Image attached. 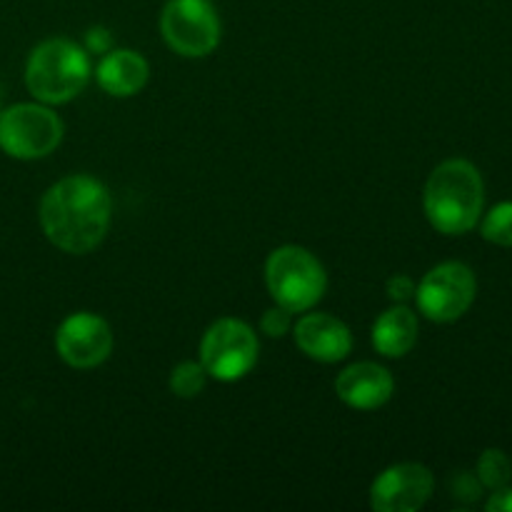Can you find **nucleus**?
<instances>
[{"label":"nucleus","instance_id":"412c9836","mask_svg":"<svg viewBox=\"0 0 512 512\" xmlns=\"http://www.w3.org/2000/svg\"><path fill=\"white\" fill-rule=\"evenodd\" d=\"M110 43H113V38H110V33L105 28H90L88 30V38H85V45L83 48L88 50V53H98V55H105L110 50Z\"/></svg>","mask_w":512,"mask_h":512},{"label":"nucleus","instance_id":"f03ea898","mask_svg":"<svg viewBox=\"0 0 512 512\" xmlns=\"http://www.w3.org/2000/svg\"><path fill=\"white\" fill-rule=\"evenodd\" d=\"M425 218L438 233L465 235L480 223L485 183L470 160L450 158L430 173L423 193Z\"/></svg>","mask_w":512,"mask_h":512},{"label":"nucleus","instance_id":"ddd939ff","mask_svg":"<svg viewBox=\"0 0 512 512\" xmlns=\"http://www.w3.org/2000/svg\"><path fill=\"white\" fill-rule=\"evenodd\" d=\"M150 65L138 50L110 48L95 68V80L113 98H130L148 85Z\"/></svg>","mask_w":512,"mask_h":512},{"label":"nucleus","instance_id":"6ab92c4d","mask_svg":"<svg viewBox=\"0 0 512 512\" xmlns=\"http://www.w3.org/2000/svg\"><path fill=\"white\" fill-rule=\"evenodd\" d=\"M483 493V483L478 480V475L473 473H460L458 478L453 480V495L463 503H475Z\"/></svg>","mask_w":512,"mask_h":512},{"label":"nucleus","instance_id":"39448f33","mask_svg":"<svg viewBox=\"0 0 512 512\" xmlns=\"http://www.w3.org/2000/svg\"><path fill=\"white\" fill-rule=\"evenodd\" d=\"M63 120L45 103H15L0 113V150L15 160H40L63 140Z\"/></svg>","mask_w":512,"mask_h":512},{"label":"nucleus","instance_id":"6e6552de","mask_svg":"<svg viewBox=\"0 0 512 512\" xmlns=\"http://www.w3.org/2000/svg\"><path fill=\"white\" fill-rule=\"evenodd\" d=\"M160 33L183 58H205L220 45V18L210 0H168L160 13Z\"/></svg>","mask_w":512,"mask_h":512},{"label":"nucleus","instance_id":"9d476101","mask_svg":"<svg viewBox=\"0 0 512 512\" xmlns=\"http://www.w3.org/2000/svg\"><path fill=\"white\" fill-rule=\"evenodd\" d=\"M433 488V473L425 465H390L370 485V508L375 512H415L428 503Z\"/></svg>","mask_w":512,"mask_h":512},{"label":"nucleus","instance_id":"7ed1b4c3","mask_svg":"<svg viewBox=\"0 0 512 512\" xmlns=\"http://www.w3.org/2000/svg\"><path fill=\"white\" fill-rule=\"evenodd\" d=\"M90 53L68 38H48L35 45L25 63V88L38 103L63 105L88 85Z\"/></svg>","mask_w":512,"mask_h":512},{"label":"nucleus","instance_id":"423d86ee","mask_svg":"<svg viewBox=\"0 0 512 512\" xmlns=\"http://www.w3.org/2000/svg\"><path fill=\"white\" fill-rule=\"evenodd\" d=\"M258 353V335L238 318L215 320L200 340V363L208 370V378L220 383L243 380L258 363Z\"/></svg>","mask_w":512,"mask_h":512},{"label":"nucleus","instance_id":"dca6fc26","mask_svg":"<svg viewBox=\"0 0 512 512\" xmlns=\"http://www.w3.org/2000/svg\"><path fill=\"white\" fill-rule=\"evenodd\" d=\"M475 475H478V480L483 483V488L493 490V493L500 488H508L512 480V465L508 455L498 448L485 450L478 458V470H475Z\"/></svg>","mask_w":512,"mask_h":512},{"label":"nucleus","instance_id":"f3484780","mask_svg":"<svg viewBox=\"0 0 512 512\" xmlns=\"http://www.w3.org/2000/svg\"><path fill=\"white\" fill-rule=\"evenodd\" d=\"M480 233L488 243L512 248V200H505V203H498L488 210V215L480 223Z\"/></svg>","mask_w":512,"mask_h":512},{"label":"nucleus","instance_id":"f8f14e48","mask_svg":"<svg viewBox=\"0 0 512 512\" xmlns=\"http://www.w3.org/2000/svg\"><path fill=\"white\" fill-rule=\"evenodd\" d=\"M335 393L353 410H378L393 398L395 380L388 368L363 360V363L348 365L335 378Z\"/></svg>","mask_w":512,"mask_h":512},{"label":"nucleus","instance_id":"20e7f679","mask_svg":"<svg viewBox=\"0 0 512 512\" xmlns=\"http://www.w3.org/2000/svg\"><path fill=\"white\" fill-rule=\"evenodd\" d=\"M265 285L275 305L305 313L323 300L328 275L323 263L300 245H280L265 260Z\"/></svg>","mask_w":512,"mask_h":512},{"label":"nucleus","instance_id":"0eeeda50","mask_svg":"<svg viewBox=\"0 0 512 512\" xmlns=\"http://www.w3.org/2000/svg\"><path fill=\"white\" fill-rule=\"evenodd\" d=\"M478 280L465 263L448 260L435 265L425 278L415 285V303L418 310L433 323H455L463 318L475 303Z\"/></svg>","mask_w":512,"mask_h":512},{"label":"nucleus","instance_id":"9b49d317","mask_svg":"<svg viewBox=\"0 0 512 512\" xmlns=\"http://www.w3.org/2000/svg\"><path fill=\"white\" fill-rule=\"evenodd\" d=\"M293 335L300 353L315 363H340L353 350V335H350L348 325L328 313H308L305 310L303 318L295 323Z\"/></svg>","mask_w":512,"mask_h":512},{"label":"nucleus","instance_id":"f257e3e1","mask_svg":"<svg viewBox=\"0 0 512 512\" xmlns=\"http://www.w3.org/2000/svg\"><path fill=\"white\" fill-rule=\"evenodd\" d=\"M40 228L45 238L68 255L93 253L113 220V195L93 175H68L40 198Z\"/></svg>","mask_w":512,"mask_h":512},{"label":"nucleus","instance_id":"1a4fd4ad","mask_svg":"<svg viewBox=\"0 0 512 512\" xmlns=\"http://www.w3.org/2000/svg\"><path fill=\"white\" fill-rule=\"evenodd\" d=\"M113 330L100 315L80 310L68 315L55 333V350L60 360L75 370H93L113 353Z\"/></svg>","mask_w":512,"mask_h":512},{"label":"nucleus","instance_id":"2eb2a0df","mask_svg":"<svg viewBox=\"0 0 512 512\" xmlns=\"http://www.w3.org/2000/svg\"><path fill=\"white\" fill-rule=\"evenodd\" d=\"M205 383H208V370L203 368L200 360H183L170 370L168 385L175 398H198L205 390Z\"/></svg>","mask_w":512,"mask_h":512},{"label":"nucleus","instance_id":"4468645a","mask_svg":"<svg viewBox=\"0 0 512 512\" xmlns=\"http://www.w3.org/2000/svg\"><path fill=\"white\" fill-rule=\"evenodd\" d=\"M418 330V315L405 303H395L373 323V348L383 358H405L418 343Z\"/></svg>","mask_w":512,"mask_h":512},{"label":"nucleus","instance_id":"aec40b11","mask_svg":"<svg viewBox=\"0 0 512 512\" xmlns=\"http://www.w3.org/2000/svg\"><path fill=\"white\" fill-rule=\"evenodd\" d=\"M385 290H388V298L393 300V303H408V300L415 298L413 278H410V275H403V273L388 278Z\"/></svg>","mask_w":512,"mask_h":512},{"label":"nucleus","instance_id":"4be33fe9","mask_svg":"<svg viewBox=\"0 0 512 512\" xmlns=\"http://www.w3.org/2000/svg\"><path fill=\"white\" fill-rule=\"evenodd\" d=\"M490 512H512V488H500L495 490L493 498L485 505Z\"/></svg>","mask_w":512,"mask_h":512},{"label":"nucleus","instance_id":"a211bd4d","mask_svg":"<svg viewBox=\"0 0 512 512\" xmlns=\"http://www.w3.org/2000/svg\"><path fill=\"white\" fill-rule=\"evenodd\" d=\"M260 330H263L268 338H283V335H288L290 330H293V313L285 310L283 305H273V308L265 310L263 318H260Z\"/></svg>","mask_w":512,"mask_h":512}]
</instances>
